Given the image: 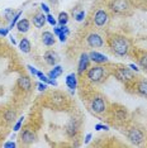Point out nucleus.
Masks as SVG:
<instances>
[{
    "label": "nucleus",
    "instance_id": "nucleus-1",
    "mask_svg": "<svg viewBox=\"0 0 147 148\" xmlns=\"http://www.w3.org/2000/svg\"><path fill=\"white\" fill-rule=\"evenodd\" d=\"M110 47H112L113 52L118 56H126L129 49V43L124 37L115 36L110 39Z\"/></svg>",
    "mask_w": 147,
    "mask_h": 148
},
{
    "label": "nucleus",
    "instance_id": "nucleus-2",
    "mask_svg": "<svg viewBox=\"0 0 147 148\" xmlns=\"http://www.w3.org/2000/svg\"><path fill=\"white\" fill-rule=\"evenodd\" d=\"M86 76H88V79L91 82H99V81H102L103 77L105 76V70H104V67H102V66H94V67H91V69H89Z\"/></svg>",
    "mask_w": 147,
    "mask_h": 148
},
{
    "label": "nucleus",
    "instance_id": "nucleus-3",
    "mask_svg": "<svg viewBox=\"0 0 147 148\" xmlns=\"http://www.w3.org/2000/svg\"><path fill=\"white\" fill-rule=\"evenodd\" d=\"M128 139L133 144L138 146V144H141L143 142V133L139 129H137V128H132L128 132Z\"/></svg>",
    "mask_w": 147,
    "mask_h": 148
},
{
    "label": "nucleus",
    "instance_id": "nucleus-4",
    "mask_svg": "<svg viewBox=\"0 0 147 148\" xmlns=\"http://www.w3.org/2000/svg\"><path fill=\"white\" fill-rule=\"evenodd\" d=\"M86 42H88V45L91 47V48H100V47L103 46V38L100 37L99 34H96V33H91V34L88 36V38H86Z\"/></svg>",
    "mask_w": 147,
    "mask_h": 148
},
{
    "label": "nucleus",
    "instance_id": "nucleus-5",
    "mask_svg": "<svg viewBox=\"0 0 147 148\" xmlns=\"http://www.w3.org/2000/svg\"><path fill=\"white\" fill-rule=\"evenodd\" d=\"M91 109L93 112L96 113V114H102L105 112V101L103 100V97H95L94 100L91 101Z\"/></svg>",
    "mask_w": 147,
    "mask_h": 148
},
{
    "label": "nucleus",
    "instance_id": "nucleus-6",
    "mask_svg": "<svg viewBox=\"0 0 147 148\" xmlns=\"http://www.w3.org/2000/svg\"><path fill=\"white\" fill-rule=\"evenodd\" d=\"M106 22H108V14H106V12L105 10H98L95 13V15H94V23H95V25H98V27H103V25H105L106 24Z\"/></svg>",
    "mask_w": 147,
    "mask_h": 148
},
{
    "label": "nucleus",
    "instance_id": "nucleus-7",
    "mask_svg": "<svg viewBox=\"0 0 147 148\" xmlns=\"http://www.w3.org/2000/svg\"><path fill=\"white\" fill-rule=\"evenodd\" d=\"M89 62H90V58H89V55L88 53H82L80 56V60H79V65H78V72L79 73H84L89 67Z\"/></svg>",
    "mask_w": 147,
    "mask_h": 148
},
{
    "label": "nucleus",
    "instance_id": "nucleus-8",
    "mask_svg": "<svg viewBox=\"0 0 147 148\" xmlns=\"http://www.w3.org/2000/svg\"><path fill=\"white\" fill-rule=\"evenodd\" d=\"M112 9L115 13H124L128 9V3L127 0H114V3L112 4Z\"/></svg>",
    "mask_w": 147,
    "mask_h": 148
},
{
    "label": "nucleus",
    "instance_id": "nucleus-9",
    "mask_svg": "<svg viewBox=\"0 0 147 148\" xmlns=\"http://www.w3.org/2000/svg\"><path fill=\"white\" fill-rule=\"evenodd\" d=\"M115 76L118 77L121 81H128V80H131L133 77L132 72L129 71V69H126V67H121V69L117 70Z\"/></svg>",
    "mask_w": 147,
    "mask_h": 148
},
{
    "label": "nucleus",
    "instance_id": "nucleus-10",
    "mask_svg": "<svg viewBox=\"0 0 147 148\" xmlns=\"http://www.w3.org/2000/svg\"><path fill=\"white\" fill-rule=\"evenodd\" d=\"M89 58H90V61H93L95 63H106L108 62V57L102 55V53H99V52H95V51L89 53Z\"/></svg>",
    "mask_w": 147,
    "mask_h": 148
},
{
    "label": "nucleus",
    "instance_id": "nucleus-11",
    "mask_svg": "<svg viewBox=\"0 0 147 148\" xmlns=\"http://www.w3.org/2000/svg\"><path fill=\"white\" fill-rule=\"evenodd\" d=\"M46 22H47V15H45V13H39L33 18V25L37 27V28L45 27Z\"/></svg>",
    "mask_w": 147,
    "mask_h": 148
},
{
    "label": "nucleus",
    "instance_id": "nucleus-12",
    "mask_svg": "<svg viewBox=\"0 0 147 148\" xmlns=\"http://www.w3.org/2000/svg\"><path fill=\"white\" fill-rule=\"evenodd\" d=\"M58 55L56 52H53V51H48V52H46L45 53V61L48 63V65H51V66H55L56 63L58 62Z\"/></svg>",
    "mask_w": 147,
    "mask_h": 148
},
{
    "label": "nucleus",
    "instance_id": "nucleus-13",
    "mask_svg": "<svg viewBox=\"0 0 147 148\" xmlns=\"http://www.w3.org/2000/svg\"><path fill=\"white\" fill-rule=\"evenodd\" d=\"M66 85L70 89V91H75L76 86H78V79H76L75 73H70L66 76Z\"/></svg>",
    "mask_w": 147,
    "mask_h": 148
},
{
    "label": "nucleus",
    "instance_id": "nucleus-14",
    "mask_svg": "<svg viewBox=\"0 0 147 148\" xmlns=\"http://www.w3.org/2000/svg\"><path fill=\"white\" fill-rule=\"evenodd\" d=\"M34 139H36V134L33 133L32 130L27 129V130H24V132L22 133V140H23V143L31 144V143L34 142Z\"/></svg>",
    "mask_w": 147,
    "mask_h": 148
},
{
    "label": "nucleus",
    "instance_id": "nucleus-15",
    "mask_svg": "<svg viewBox=\"0 0 147 148\" xmlns=\"http://www.w3.org/2000/svg\"><path fill=\"white\" fill-rule=\"evenodd\" d=\"M42 42L45 46H53L55 45V34H52L51 32H43L42 34Z\"/></svg>",
    "mask_w": 147,
    "mask_h": 148
},
{
    "label": "nucleus",
    "instance_id": "nucleus-16",
    "mask_svg": "<svg viewBox=\"0 0 147 148\" xmlns=\"http://www.w3.org/2000/svg\"><path fill=\"white\" fill-rule=\"evenodd\" d=\"M18 85H19L21 89L25 90V91H28V90L31 89V86H32L31 79H29V77H27V76H22L21 79L18 80Z\"/></svg>",
    "mask_w": 147,
    "mask_h": 148
},
{
    "label": "nucleus",
    "instance_id": "nucleus-17",
    "mask_svg": "<svg viewBox=\"0 0 147 148\" xmlns=\"http://www.w3.org/2000/svg\"><path fill=\"white\" fill-rule=\"evenodd\" d=\"M16 28H18V31L21 33L28 32L29 28H31L29 21H28V19H21V21H18V23H16Z\"/></svg>",
    "mask_w": 147,
    "mask_h": 148
},
{
    "label": "nucleus",
    "instance_id": "nucleus-18",
    "mask_svg": "<svg viewBox=\"0 0 147 148\" xmlns=\"http://www.w3.org/2000/svg\"><path fill=\"white\" fill-rule=\"evenodd\" d=\"M62 72H63V70H62L61 66H55V69H53L52 71H49V72L47 73V76L49 77V79L55 80V79H57L58 76H61Z\"/></svg>",
    "mask_w": 147,
    "mask_h": 148
},
{
    "label": "nucleus",
    "instance_id": "nucleus-19",
    "mask_svg": "<svg viewBox=\"0 0 147 148\" xmlns=\"http://www.w3.org/2000/svg\"><path fill=\"white\" fill-rule=\"evenodd\" d=\"M19 48H21V51L24 52V53L31 52V42H29L27 38H23L21 41V43H19Z\"/></svg>",
    "mask_w": 147,
    "mask_h": 148
},
{
    "label": "nucleus",
    "instance_id": "nucleus-20",
    "mask_svg": "<svg viewBox=\"0 0 147 148\" xmlns=\"http://www.w3.org/2000/svg\"><path fill=\"white\" fill-rule=\"evenodd\" d=\"M137 91L143 96H147V81L146 80L138 82V85H137Z\"/></svg>",
    "mask_w": 147,
    "mask_h": 148
},
{
    "label": "nucleus",
    "instance_id": "nucleus-21",
    "mask_svg": "<svg viewBox=\"0 0 147 148\" xmlns=\"http://www.w3.org/2000/svg\"><path fill=\"white\" fill-rule=\"evenodd\" d=\"M69 34H70V29H69L66 25H62V27H61V33L58 34L60 41H61L62 43L66 42V39H67V36H69Z\"/></svg>",
    "mask_w": 147,
    "mask_h": 148
},
{
    "label": "nucleus",
    "instance_id": "nucleus-22",
    "mask_svg": "<svg viewBox=\"0 0 147 148\" xmlns=\"http://www.w3.org/2000/svg\"><path fill=\"white\" fill-rule=\"evenodd\" d=\"M67 22H69V14H67V13H65V12L60 13V15H58V24L62 27V25L67 24Z\"/></svg>",
    "mask_w": 147,
    "mask_h": 148
},
{
    "label": "nucleus",
    "instance_id": "nucleus-23",
    "mask_svg": "<svg viewBox=\"0 0 147 148\" xmlns=\"http://www.w3.org/2000/svg\"><path fill=\"white\" fill-rule=\"evenodd\" d=\"M15 14H16V13H15L14 10H13V9H5V10H4L5 19H6V21H8V22H10L12 19L14 18V15H15Z\"/></svg>",
    "mask_w": 147,
    "mask_h": 148
},
{
    "label": "nucleus",
    "instance_id": "nucleus-24",
    "mask_svg": "<svg viewBox=\"0 0 147 148\" xmlns=\"http://www.w3.org/2000/svg\"><path fill=\"white\" fill-rule=\"evenodd\" d=\"M21 15H22V12H18L16 14L14 15V18L10 21V25H9V29H12L13 27H15L16 25V23H18V21H19V18H21Z\"/></svg>",
    "mask_w": 147,
    "mask_h": 148
},
{
    "label": "nucleus",
    "instance_id": "nucleus-25",
    "mask_svg": "<svg viewBox=\"0 0 147 148\" xmlns=\"http://www.w3.org/2000/svg\"><path fill=\"white\" fill-rule=\"evenodd\" d=\"M138 63H139V66H141L142 69L147 70V55H143V56L139 57V58H138Z\"/></svg>",
    "mask_w": 147,
    "mask_h": 148
},
{
    "label": "nucleus",
    "instance_id": "nucleus-26",
    "mask_svg": "<svg viewBox=\"0 0 147 148\" xmlns=\"http://www.w3.org/2000/svg\"><path fill=\"white\" fill-rule=\"evenodd\" d=\"M15 118V112H13V110H8V112L5 113V119L8 120V122H13Z\"/></svg>",
    "mask_w": 147,
    "mask_h": 148
},
{
    "label": "nucleus",
    "instance_id": "nucleus-27",
    "mask_svg": "<svg viewBox=\"0 0 147 148\" xmlns=\"http://www.w3.org/2000/svg\"><path fill=\"white\" fill-rule=\"evenodd\" d=\"M23 119H24V116H21V118L18 119V122L15 123L14 128H13V129H14V132H18V130L21 129V127H22V124H23Z\"/></svg>",
    "mask_w": 147,
    "mask_h": 148
},
{
    "label": "nucleus",
    "instance_id": "nucleus-28",
    "mask_svg": "<svg viewBox=\"0 0 147 148\" xmlns=\"http://www.w3.org/2000/svg\"><path fill=\"white\" fill-rule=\"evenodd\" d=\"M84 18H85V12H84V10L79 12L78 14L75 15V19H76V22H82V21H84Z\"/></svg>",
    "mask_w": 147,
    "mask_h": 148
},
{
    "label": "nucleus",
    "instance_id": "nucleus-29",
    "mask_svg": "<svg viewBox=\"0 0 147 148\" xmlns=\"http://www.w3.org/2000/svg\"><path fill=\"white\" fill-rule=\"evenodd\" d=\"M47 22H48V23H49V24H51V25H53V27H55L56 24H57V22H56V19L53 18V16H52L51 14H49V13L47 14Z\"/></svg>",
    "mask_w": 147,
    "mask_h": 148
},
{
    "label": "nucleus",
    "instance_id": "nucleus-30",
    "mask_svg": "<svg viewBox=\"0 0 147 148\" xmlns=\"http://www.w3.org/2000/svg\"><path fill=\"white\" fill-rule=\"evenodd\" d=\"M102 129L108 130L109 127L108 125H104V124H96V125H95V130H102Z\"/></svg>",
    "mask_w": 147,
    "mask_h": 148
},
{
    "label": "nucleus",
    "instance_id": "nucleus-31",
    "mask_svg": "<svg viewBox=\"0 0 147 148\" xmlns=\"http://www.w3.org/2000/svg\"><path fill=\"white\" fill-rule=\"evenodd\" d=\"M46 89H47V84L46 82H39L38 84V90L39 91H46Z\"/></svg>",
    "mask_w": 147,
    "mask_h": 148
},
{
    "label": "nucleus",
    "instance_id": "nucleus-32",
    "mask_svg": "<svg viewBox=\"0 0 147 148\" xmlns=\"http://www.w3.org/2000/svg\"><path fill=\"white\" fill-rule=\"evenodd\" d=\"M27 69H28L29 71H31V73H32V75L37 76V70H36V69H34V67H33L32 65H28V66H27Z\"/></svg>",
    "mask_w": 147,
    "mask_h": 148
},
{
    "label": "nucleus",
    "instance_id": "nucleus-33",
    "mask_svg": "<svg viewBox=\"0 0 147 148\" xmlns=\"http://www.w3.org/2000/svg\"><path fill=\"white\" fill-rule=\"evenodd\" d=\"M16 146V144L14 143V142H6L5 144H4V148H14Z\"/></svg>",
    "mask_w": 147,
    "mask_h": 148
},
{
    "label": "nucleus",
    "instance_id": "nucleus-34",
    "mask_svg": "<svg viewBox=\"0 0 147 148\" xmlns=\"http://www.w3.org/2000/svg\"><path fill=\"white\" fill-rule=\"evenodd\" d=\"M41 8H42V10H43V13H47V14H48V13H49V8H48V6H47V5H46V4H43V3H42V4H41Z\"/></svg>",
    "mask_w": 147,
    "mask_h": 148
},
{
    "label": "nucleus",
    "instance_id": "nucleus-35",
    "mask_svg": "<svg viewBox=\"0 0 147 148\" xmlns=\"http://www.w3.org/2000/svg\"><path fill=\"white\" fill-rule=\"evenodd\" d=\"M9 32V28H0V36H6Z\"/></svg>",
    "mask_w": 147,
    "mask_h": 148
},
{
    "label": "nucleus",
    "instance_id": "nucleus-36",
    "mask_svg": "<svg viewBox=\"0 0 147 148\" xmlns=\"http://www.w3.org/2000/svg\"><path fill=\"white\" fill-rule=\"evenodd\" d=\"M60 33H61V27H55V28H53V34L58 36Z\"/></svg>",
    "mask_w": 147,
    "mask_h": 148
},
{
    "label": "nucleus",
    "instance_id": "nucleus-37",
    "mask_svg": "<svg viewBox=\"0 0 147 148\" xmlns=\"http://www.w3.org/2000/svg\"><path fill=\"white\" fill-rule=\"evenodd\" d=\"M90 140H91V133H88L86 134V137H85V144L90 143Z\"/></svg>",
    "mask_w": 147,
    "mask_h": 148
},
{
    "label": "nucleus",
    "instance_id": "nucleus-38",
    "mask_svg": "<svg viewBox=\"0 0 147 148\" xmlns=\"http://www.w3.org/2000/svg\"><path fill=\"white\" fill-rule=\"evenodd\" d=\"M129 69L133 70V71H136V72H138V71H139V69L135 65V63H131V65H129Z\"/></svg>",
    "mask_w": 147,
    "mask_h": 148
},
{
    "label": "nucleus",
    "instance_id": "nucleus-39",
    "mask_svg": "<svg viewBox=\"0 0 147 148\" xmlns=\"http://www.w3.org/2000/svg\"><path fill=\"white\" fill-rule=\"evenodd\" d=\"M49 1H51V4H52V5H57L58 0H49Z\"/></svg>",
    "mask_w": 147,
    "mask_h": 148
},
{
    "label": "nucleus",
    "instance_id": "nucleus-40",
    "mask_svg": "<svg viewBox=\"0 0 147 148\" xmlns=\"http://www.w3.org/2000/svg\"><path fill=\"white\" fill-rule=\"evenodd\" d=\"M10 42L13 43V45H16V41H15L14 38H13V37H10Z\"/></svg>",
    "mask_w": 147,
    "mask_h": 148
}]
</instances>
